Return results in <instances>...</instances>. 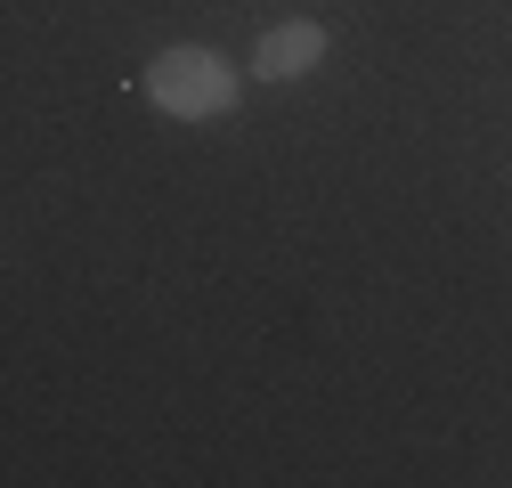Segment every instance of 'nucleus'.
<instances>
[{"label":"nucleus","mask_w":512,"mask_h":488,"mask_svg":"<svg viewBox=\"0 0 512 488\" xmlns=\"http://www.w3.org/2000/svg\"><path fill=\"white\" fill-rule=\"evenodd\" d=\"M147 98H155L171 122H220V114H236V98H244V66L220 57L212 41H179V49H155Z\"/></svg>","instance_id":"nucleus-1"},{"label":"nucleus","mask_w":512,"mask_h":488,"mask_svg":"<svg viewBox=\"0 0 512 488\" xmlns=\"http://www.w3.org/2000/svg\"><path fill=\"white\" fill-rule=\"evenodd\" d=\"M326 49H334V33L317 17H285V25H269L252 41V82H309L326 66Z\"/></svg>","instance_id":"nucleus-2"}]
</instances>
